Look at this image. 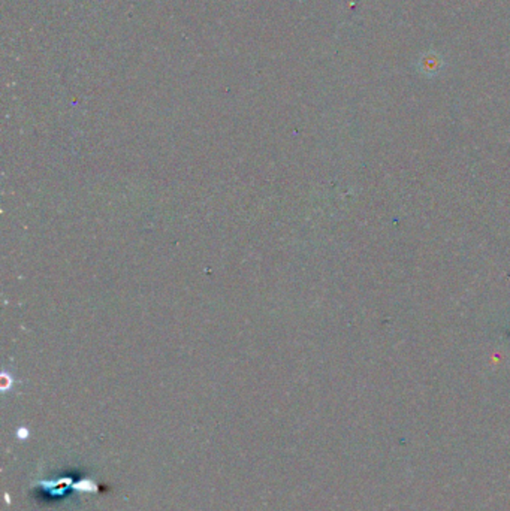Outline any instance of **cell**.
<instances>
[{
    "mask_svg": "<svg viewBox=\"0 0 510 511\" xmlns=\"http://www.w3.org/2000/svg\"><path fill=\"white\" fill-rule=\"evenodd\" d=\"M443 66V60L442 57L438 56L437 53H426L425 56H422L419 58V69L421 72L428 75V77H433V75H437L438 72H440V69Z\"/></svg>",
    "mask_w": 510,
    "mask_h": 511,
    "instance_id": "6da1fadb",
    "label": "cell"
}]
</instances>
